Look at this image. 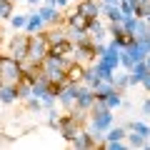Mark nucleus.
Returning a JSON list of instances; mask_svg holds the SVG:
<instances>
[{"label":"nucleus","mask_w":150,"mask_h":150,"mask_svg":"<svg viewBox=\"0 0 150 150\" xmlns=\"http://www.w3.org/2000/svg\"><path fill=\"white\" fill-rule=\"evenodd\" d=\"M70 58H73V60H78V63H83V65H90L93 60L98 58L95 40H85V43L75 45V50H73V55H70Z\"/></svg>","instance_id":"0eeeda50"},{"label":"nucleus","mask_w":150,"mask_h":150,"mask_svg":"<svg viewBox=\"0 0 150 150\" xmlns=\"http://www.w3.org/2000/svg\"><path fill=\"white\" fill-rule=\"evenodd\" d=\"M100 18H103L105 23H123V20H125V13L120 10V5H103Z\"/></svg>","instance_id":"2eb2a0df"},{"label":"nucleus","mask_w":150,"mask_h":150,"mask_svg":"<svg viewBox=\"0 0 150 150\" xmlns=\"http://www.w3.org/2000/svg\"><path fill=\"white\" fill-rule=\"evenodd\" d=\"M23 75H25V70H23L20 60L10 58L8 53H0V83H10V85H15V83L23 80Z\"/></svg>","instance_id":"f03ea898"},{"label":"nucleus","mask_w":150,"mask_h":150,"mask_svg":"<svg viewBox=\"0 0 150 150\" xmlns=\"http://www.w3.org/2000/svg\"><path fill=\"white\" fill-rule=\"evenodd\" d=\"M48 50H50V43H48V38H45V30L43 33H33L28 38V58H25V63L28 65H43Z\"/></svg>","instance_id":"f257e3e1"},{"label":"nucleus","mask_w":150,"mask_h":150,"mask_svg":"<svg viewBox=\"0 0 150 150\" xmlns=\"http://www.w3.org/2000/svg\"><path fill=\"white\" fill-rule=\"evenodd\" d=\"M70 63H73V58L70 55H58V53H48L43 60V73L45 75H53V73H68Z\"/></svg>","instance_id":"7ed1b4c3"},{"label":"nucleus","mask_w":150,"mask_h":150,"mask_svg":"<svg viewBox=\"0 0 150 150\" xmlns=\"http://www.w3.org/2000/svg\"><path fill=\"white\" fill-rule=\"evenodd\" d=\"M145 65H148V70H150V53L145 55Z\"/></svg>","instance_id":"79ce46f5"},{"label":"nucleus","mask_w":150,"mask_h":150,"mask_svg":"<svg viewBox=\"0 0 150 150\" xmlns=\"http://www.w3.org/2000/svg\"><path fill=\"white\" fill-rule=\"evenodd\" d=\"M45 3H48V5H55V8H60V10H63V8H68L70 0H45Z\"/></svg>","instance_id":"e433bc0d"},{"label":"nucleus","mask_w":150,"mask_h":150,"mask_svg":"<svg viewBox=\"0 0 150 150\" xmlns=\"http://www.w3.org/2000/svg\"><path fill=\"white\" fill-rule=\"evenodd\" d=\"M38 13H40V15H43V20H45V25H60V23H63V10H60V8H55V5H48V3H43V5H38Z\"/></svg>","instance_id":"f8f14e48"},{"label":"nucleus","mask_w":150,"mask_h":150,"mask_svg":"<svg viewBox=\"0 0 150 150\" xmlns=\"http://www.w3.org/2000/svg\"><path fill=\"white\" fill-rule=\"evenodd\" d=\"M145 75H148V65H145V60H138V63H135L133 68L128 70V78H130V88H133V85H140Z\"/></svg>","instance_id":"dca6fc26"},{"label":"nucleus","mask_w":150,"mask_h":150,"mask_svg":"<svg viewBox=\"0 0 150 150\" xmlns=\"http://www.w3.org/2000/svg\"><path fill=\"white\" fill-rule=\"evenodd\" d=\"M125 135H128V128H123V125H110V128L105 130V140H103V143H112V140H125Z\"/></svg>","instance_id":"4be33fe9"},{"label":"nucleus","mask_w":150,"mask_h":150,"mask_svg":"<svg viewBox=\"0 0 150 150\" xmlns=\"http://www.w3.org/2000/svg\"><path fill=\"white\" fill-rule=\"evenodd\" d=\"M65 33H68V40L73 45H80L85 43V40H90V35H88L85 28H73V25H65Z\"/></svg>","instance_id":"f3484780"},{"label":"nucleus","mask_w":150,"mask_h":150,"mask_svg":"<svg viewBox=\"0 0 150 150\" xmlns=\"http://www.w3.org/2000/svg\"><path fill=\"white\" fill-rule=\"evenodd\" d=\"M10 28L13 30H25V23H28V13H13L10 15Z\"/></svg>","instance_id":"a878e982"},{"label":"nucleus","mask_w":150,"mask_h":150,"mask_svg":"<svg viewBox=\"0 0 150 150\" xmlns=\"http://www.w3.org/2000/svg\"><path fill=\"white\" fill-rule=\"evenodd\" d=\"M0 43H3V28H0Z\"/></svg>","instance_id":"c03bdc74"},{"label":"nucleus","mask_w":150,"mask_h":150,"mask_svg":"<svg viewBox=\"0 0 150 150\" xmlns=\"http://www.w3.org/2000/svg\"><path fill=\"white\" fill-rule=\"evenodd\" d=\"M93 103H95V93H93V88L85 85V83H80V90H78V98H75V108L90 112Z\"/></svg>","instance_id":"9d476101"},{"label":"nucleus","mask_w":150,"mask_h":150,"mask_svg":"<svg viewBox=\"0 0 150 150\" xmlns=\"http://www.w3.org/2000/svg\"><path fill=\"white\" fill-rule=\"evenodd\" d=\"M15 100H18L15 85H10V83H0V103H3V105H13Z\"/></svg>","instance_id":"6ab92c4d"},{"label":"nucleus","mask_w":150,"mask_h":150,"mask_svg":"<svg viewBox=\"0 0 150 150\" xmlns=\"http://www.w3.org/2000/svg\"><path fill=\"white\" fill-rule=\"evenodd\" d=\"M120 10L125 15H138L140 5H138V0H120Z\"/></svg>","instance_id":"7c9ffc66"},{"label":"nucleus","mask_w":150,"mask_h":150,"mask_svg":"<svg viewBox=\"0 0 150 150\" xmlns=\"http://www.w3.org/2000/svg\"><path fill=\"white\" fill-rule=\"evenodd\" d=\"M115 90H118V88H115V83H112V80H103V78L95 83V88H93L95 98H103V100H105L110 93H115Z\"/></svg>","instance_id":"aec40b11"},{"label":"nucleus","mask_w":150,"mask_h":150,"mask_svg":"<svg viewBox=\"0 0 150 150\" xmlns=\"http://www.w3.org/2000/svg\"><path fill=\"white\" fill-rule=\"evenodd\" d=\"M25 3H28V5H33V8H38V5H43L45 0H25Z\"/></svg>","instance_id":"58836bf2"},{"label":"nucleus","mask_w":150,"mask_h":150,"mask_svg":"<svg viewBox=\"0 0 150 150\" xmlns=\"http://www.w3.org/2000/svg\"><path fill=\"white\" fill-rule=\"evenodd\" d=\"M140 85H143L145 90L150 93V70H148V75H145V78H143V83H140Z\"/></svg>","instance_id":"4c0bfd02"},{"label":"nucleus","mask_w":150,"mask_h":150,"mask_svg":"<svg viewBox=\"0 0 150 150\" xmlns=\"http://www.w3.org/2000/svg\"><path fill=\"white\" fill-rule=\"evenodd\" d=\"M88 18H83L80 13L78 10H73V13H68V15H65V25H73V28H85L88 30Z\"/></svg>","instance_id":"5701e85b"},{"label":"nucleus","mask_w":150,"mask_h":150,"mask_svg":"<svg viewBox=\"0 0 150 150\" xmlns=\"http://www.w3.org/2000/svg\"><path fill=\"white\" fill-rule=\"evenodd\" d=\"M143 115H150V100L143 103Z\"/></svg>","instance_id":"ea45409f"},{"label":"nucleus","mask_w":150,"mask_h":150,"mask_svg":"<svg viewBox=\"0 0 150 150\" xmlns=\"http://www.w3.org/2000/svg\"><path fill=\"white\" fill-rule=\"evenodd\" d=\"M125 128H128V130H135V133L145 135V138H150V125H145L143 120H133V123H128Z\"/></svg>","instance_id":"c756f323"},{"label":"nucleus","mask_w":150,"mask_h":150,"mask_svg":"<svg viewBox=\"0 0 150 150\" xmlns=\"http://www.w3.org/2000/svg\"><path fill=\"white\" fill-rule=\"evenodd\" d=\"M13 3H18V0H13Z\"/></svg>","instance_id":"49530a36"},{"label":"nucleus","mask_w":150,"mask_h":150,"mask_svg":"<svg viewBox=\"0 0 150 150\" xmlns=\"http://www.w3.org/2000/svg\"><path fill=\"white\" fill-rule=\"evenodd\" d=\"M78 90H80V83L75 80H68L63 88L58 90V105L63 108L65 112H70L75 108V98H78Z\"/></svg>","instance_id":"20e7f679"},{"label":"nucleus","mask_w":150,"mask_h":150,"mask_svg":"<svg viewBox=\"0 0 150 150\" xmlns=\"http://www.w3.org/2000/svg\"><path fill=\"white\" fill-rule=\"evenodd\" d=\"M55 130H58V133L70 143V140L83 130V125L73 118V112H65V115H60V118H58V128H55Z\"/></svg>","instance_id":"39448f33"},{"label":"nucleus","mask_w":150,"mask_h":150,"mask_svg":"<svg viewBox=\"0 0 150 150\" xmlns=\"http://www.w3.org/2000/svg\"><path fill=\"white\" fill-rule=\"evenodd\" d=\"M138 18H143V20H148V23H150V3L140 5V10H138Z\"/></svg>","instance_id":"c9c22d12"},{"label":"nucleus","mask_w":150,"mask_h":150,"mask_svg":"<svg viewBox=\"0 0 150 150\" xmlns=\"http://www.w3.org/2000/svg\"><path fill=\"white\" fill-rule=\"evenodd\" d=\"M28 38L30 35L25 33V35H13L10 40H8V55H10V58L25 63V58H28Z\"/></svg>","instance_id":"423d86ee"},{"label":"nucleus","mask_w":150,"mask_h":150,"mask_svg":"<svg viewBox=\"0 0 150 150\" xmlns=\"http://www.w3.org/2000/svg\"><path fill=\"white\" fill-rule=\"evenodd\" d=\"M70 145H73L75 150H93L98 145V140H95V135L90 133V128H88V130H80V133L75 135V138L70 140Z\"/></svg>","instance_id":"ddd939ff"},{"label":"nucleus","mask_w":150,"mask_h":150,"mask_svg":"<svg viewBox=\"0 0 150 150\" xmlns=\"http://www.w3.org/2000/svg\"><path fill=\"white\" fill-rule=\"evenodd\" d=\"M25 105H28V110H33V112H40V110H45L43 108V100H40V98H35V95H30L25 100Z\"/></svg>","instance_id":"473e14b6"},{"label":"nucleus","mask_w":150,"mask_h":150,"mask_svg":"<svg viewBox=\"0 0 150 150\" xmlns=\"http://www.w3.org/2000/svg\"><path fill=\"white\" fill-rule=\"evenodd\" d=\"M115 123V115H112V110H105V112H98V115H90V120H88V128H90V133H105L110 125Z\"/></svg>","instance_id":"6e6552de"},{"label":"nucleus","mask_w":150,"mask_h":150,"mask_svg":"<svg viewBox=\"0 0 150 150\" xmlns=\"http://www.w3.org/2000/svg\"><path fill=\"white\" fill-rule=\"evenodd\" d=\"M145 3H150V0H138V5H145Z\"/></svg>","instance_id":"37998d69"},{"label":"nucleus","mask_w":150,"mask_h":150,"mask_svg":"<svg viewBox=\"0 0 150 150\" xmlns=\"http://www.w3.org/2000/svg\"><path fill=\"white\" fill-rule=\"evenodd\" d=\"M98 80H100V75L95 73V68H93V65H85V73H83V80H80V83H85V85L95 88Z\"/></svg>","instance_id":"bb28decb"},{"label":"nucleus","mask_w":150,"mask_h":150,"mask_svg":"<svg viewBox=\"0 0 150 150\" xmlns=\"http://www.w3.org/2000/svg\"><path fill=\"white\" fill-rule=\"evenodd\" d=\"M45 28H48V25H45L43 15L38 13V8L33 13H28V23H25V33H28V35H33V33H43Z\"/></svg>","instance_id":"4468645a"},{"label":"nucleus","mask_w":150,"mask_h":150,"mask_svg":"<svg viewBox=\"0 0 150 150\" xmlns=\"http://www.w3.org/2000/svg\"><path fill=\"white\" fill-rule=\"evenodd\" d=\"M58 118H60V112L55 110V108H50L48 110V125L50 128H58Z\"/></svg>","instance_id":"f704fd0d"},{"label":"nucleus","mask_w":150,"mask_h":150,"mask_svg":"<svg viewBox=\"0 0 150 150\" xmlns=\"http://www.w3.org/2000/svg\"><path fill=\"white\" fill-rule=\"evenodd\" d=\"M148 40H150V30H148Z\"/></svg>","instance_id":"a18cd8bd"},{"label":"nucleus","mask_w":150,"mask_h":150,"mask_svg":"<svg viewBox=\"0 0 150 150\" xmlns=\"http://www.w3.org/2000/svg\"><path fill=\"white\" fill-rule=\"evenodd\" d=\"M123 93L120 90H115V93H110V95L105 98V103H108V108H110V110H118V108H123Z\"/></svg>","instance_id":"2f4dec72"},{"label":"nucleus","mask_w":150,"mask_h":150,"mask_svg":"<svg viewBox=\"0 0 150 150\" xmlns=\"http://www.w3.org/2000/svg\"><path fill=\"white\" fill-rule=\"evenodd\" d=\"M15 90H18V100H28L33 95V83L23 78L20 83H15Z\"/></svg>","instance_id":"393cba45"},{"label":"nucleus","mask_w":150,"mask_h":150,"mask_svg":"<svg viewBox=\"0 0 150 150\" xmlns=\"http://www.w3.org/2000/svg\"><path fill=\"white\" fill-rule=\"evenodd\" d=\"M115 88H118L120 93H125L130 88V78H128V70H125V73H118V70H115Z\"/></svg>","instance_id":"c85d7f7f"},{"label":"nucleus","mask_w":150,"mask_h":150,"mask_svg":"<svg viewBox=\"0 0 150 150\" xmlns=\"http://www.w3.org/2000/svg\"><path fill=\"white\" fill-rule=\"evenodd\" d=\"M125 143H128V148H148V150H150V138H145V135L135 133V130H128Z\"/></svg>","instance_id":"a211bd4d"},{"label":"nucleus","mask_w":150,"mask_h":150,"mask_svg":"<svg viewBox=\"0 0 150 150\" xmlns=\"http://www.w3.org/2000/svg\"><path fill=\"white\" fill-rule=\"evenodd\" d=\"M88 35H90V40H95V43H105L108 38V23L103 20V18H93L90 23H88Z\"/></svg>","instance_id":"1a4fd4ad"},{"label":"nucleus","mask_w":150,"mask_h":150,"mask_svg":"<svg viewBox=\"0 0 150 150\" xmlns=\"http://www.w3.org/2000/svg\"><path fill=\"white\" fill-rule=\"evenodd\" d=\"M75 10L80 13L83 18H88V20H93V18H100V0H78V5H75Z\"/></svg>","instance_id":"9b49d317"},{"label":"nucleus","mask_w":150,"mask_h":150,"mask_svg":"<svg viewBox=\"0 0 150 150\" xmlns=\"http://www.w3.org/2000/svg\"><path fill=\"white\" fill-rule=\"evenodd\" d=\"M13 13H15V3L13 0H0V20H10Z\"/></svg>","instance_id":"cd10ccee"},{"label":"nucleus","mask_w":150,"mask_h":150,"mask_svg":"<svg viewBox=\"0 0 150 150\" xmlns=\"http://www.w3.org/2000/svg\"><path fill=\"white\" fill-rule=\"evenodd\" d=\"M40 100H43V108H45V110H50V108L58 105V95H55V93H48V95H43Z\"/></svg>","instance_id":"72a5a7b5"},{"label":"nucleus","mask_w":150,"mask_h":150,"mask_svg":"<svg viewBox=\"0 0 150 150\" xmlns=\"http://www.w3.org/2000/svg\"><path fill=\"white\" fill-rule=\"evenodd\" d=\"M83 73H85V65L78 63V60H73L68 68V80H75V83H80L83 80Z\"/></svg>","instance_id":"b1692460"},{"label":"nucleus","mask_w":150,"mask_h":150,"mask_svg":"<svg viewBox=\"0 0 150 150\" xmlns=\"http://www.w3.org/2000/svg\"><path fill=\"white\" fill-rule=\"evenodd\" d=\"M0 145H13V138H0Z\"/></svg>","instance_id":"a19ab883"},{"label":"nucleus","mask_w":150,"mask_h":150,"mask_svg":"<svg viewBox=\"0 0 150 150\" xmlns=\"http://www.w3.org/2000/svg\"><path fill=\"white\" fill-rule=\"evenodd\" d=\"M45 38H48V43L55 45V43H63V40H68V33H65V28H45Z\"/></svg>","instance_id":"412c9836"}]
</instances>
